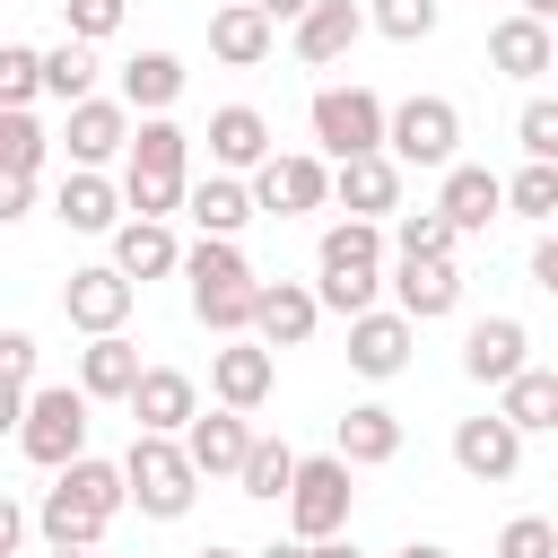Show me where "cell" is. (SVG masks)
<instances>
[{"label":"cell","mask_w":558,"mask_h":558,"mask_svg":"<svg viewBox=\"0 0 558 558\" xmlns=\"http://www.w3.org/2000/svg\"><path fill=\"white\" fill-rule=\"evenodd\" d=\"M174 96H183V61H174V52H131V61H122V105H131L140 122L166 113Z\"/></svg>","instance_id":"cell-30"},{"label":"cell","mask_w":558,"mask_h":558,"mask_svg":"<svg viewBox=\"0 0 558 558\" xmlns=\"http://www.w3.org/2000/svg\"><path fill=\"white\" fill-rule=\"evenodd\" d=\"M131 296H140V288H131L113 262H96V270H70V279H61V314H70L87 340L122 331V323H131Z\"/></svg>","instance_id":"cell-8"},{"label":"cell","mask_w":558,"mask_h":558,"mask_svg":"<svg viewBox=\"0 0 558 558\" xmlns=\"http://www.w3.org/2000/svg\"><path fill=\"white\" fill-rule=\"evenodd\" d=\"M532 279L558 296V235H541V244H532Z\"/></svg>","instance_id":"cell-48"},{"label":"cell","mask_w":558,"mask_h":558,"mask_svg":"<svg viewBox=\"0 0 558 558\" xmlns=\"http://www.w3.org/2000/svg\"><path fill=\"white\" fill-rule=\"evenodd\" d=\"M331 201H340L349 218H375V227H384V218L401 209V166H392L384 148H375V157H349V166H331Z\"/></svg>","instance_id":"cell-18"},{"label":"cell","mask_w":558,"mask_h":558,"mask_svg":"<svg viewBox=\"0 0 558 558\" xmlns=\"http://www.w3.org/2000/svg\"><path fill=\"white\" fill-rule=\"evenodd\" d=\"M17 453L44 462V471H70L87 453V392L78 384H35L26 418H17Z\"/></svg>","instance_id":"cell-4"},{"label":"cell","mask_w":558,"mask_h":558,"mask_svg":"<svg viewBox=\"0 0 558 558\" xmlns=\"http://www.w3.org/2000/svg\"><path fill=\"white\" fill-rule=\"evenodd\" d=\"M270 384H279V349H262V340H227V349H209V392H218V410H262L270 401Z\"/></svg>","instance_id":"cell-9"},{"label":"cell","mask_w":558,"mask_h":558,"mask_svg":"<svg viewBox=\"0 0 558 558\" xmlns=\"http://www.w3.org/2000/svg\"><path fill=\"white\" fill-rule=\"evenodd\" d=\"M192 558H253V549H218V541H209V549H192Z\"/></svg>","instance_id":"cell-55"},{"label":"cell","mask_w":558,"mask_h":558,"mask_svg":"<svg viewBox=\"0 0 558 558\" xmlns=\"http://www.w3.org/2000/svg\"><path fill=\"white\" fill-rule=\"evenodd\" d=\"M183 279H192V296H209V288H244L253 262L235 253V235H201V244H183Z\"/></svg>","instance_id":"cell-33"},{"label":"cell","mask_w":558,"mask_h":558,"mask_svg":"<svg viewBox=\"0 0 558 558\" xmlns=\"http://www.w3.org/2000/svg\"><path fill=\"white\" fill-rule=\"evenodd\" d=\"M453 148H462V113H453V96H410V105H392V131H384V157L392 166H453Z\"/></svg>","instance_id":"cell-6"},{"label":"cell","mask_w":558,"mask_h":558,"mask_svg":"<svg viewBox=\"0 0 558 558\" xmlns=\"http://www.w3.org/2000/svg\"><path fill=\"white\" fill-rule=\"evenodd\" d=\"M122 209H131V201H122V183H113V174H87V166H70V174H61V192H52V218H61V227H78V235H113V227H122Z\"/></svg>","instance_id":"cell-19"},{"label":"cell","mask_w":558,"mask_h":558,"mask_svg":"<svg viewBox=\"0 0 558 558\" xmlns=\"http://www.w3.org/2000/svg\"><path fill=\"white\" fill-rule=\"evenodd\" d=\"M253 9H262V17H270V26H296V17H305V9H314V0H253Z\"/></svg>","instance_id":"cell-49"},{"label":"cell","mask_w":558,"mask_h":558,"mask_svg":"<svg viewBox=\"0 0 558 558\" xmlns=\"http://www.w3.org/2000/svg\"><path fill=\"white\" fill-rule=\"evenodd\" d=\"M514 140H523L532 166H558V96H532V105L514 113Z\"/></svg>","instance_id":"cell-40"},{"label":"cell","mask_w":558,"mask_h":558,"mask_svg":"<svg viewBox=\"0 0 558 558\" xmlns=\"http://www.w3.org/2000/svg\"><path fill=\"white\" fill-rule=\"evenodd\" d=\"M105 523H113V514H96L87 497H70L61 480H52V488H44V506H35V532H44L52 549H96V541H105Z\"/></svg>","instance_id":"cell-29"},{"label":"cell","mask_w":558,"mask_h":558,"mask_svg":"<svg viewBox=\"0 0 558 558\" xmlns=\"http://www.w3.org/2000/svg\"><path fill=\"white\" fill-rule=\"evenodd\" d=\"M453 244H462V235L445 227V209H401V218H392V253H401V262H453Z\"/></svg>","instance_id":"cell-35"},{"label":"cell","mask_w":558,"mask_h":558,"mask_svg":"<svg viewBox=\"0 0 558 558\" xmlns=\"http://www.w3.org/2000/svg\"><path fill=\"white\" fill-rule=\"evenodd\" d=\"M0 384L35 392V331H0Z\"/></svg>","instance_id":"cell-45"},{"label":"cell","mask_w":558,"mask_h":558,"mask_svg":"<svg viewBox=\"0 0 558 558\" xmlns=\"http://www.w3.org/2000/svg\"><path fill=\"white\" fill-rule=\"evenodd\" d=\"M323 323V296L305 279H262V305H253V340L262 349H305Z\"/></svg>","instance_id":"cell-12"},{"label":"cell","mask_w":558,"mask_h":558,"mask_svg":"<svg viewBox=\"0 0 558 558\" xmlns=\"http://www.w3.org/2000/svg\"><path fill=\"white\" fill-rule=\"evenodd\" d=\"M436 209H445V227L453 235H488V218L506 209V174H488V166H445V192H436Z\"/></svg>","instance_id":"cell-20"},{"label":"cell","mask_w":558,"mask_h":558,"mask_svg":"<svg viewBox=\"0 0 558 558\" xmlns=\"http://www.w3.org/2000/svg\"><path fill=\"white\" fill-rule=\"evenodd\" d=\"M183 453H192V471H201V480H235V471H244V453H253L244 410H201V418L183 427Z\"/></svg>","instance_id":"cell-21"},{"label":"cell","mask_w":558,"mask_h":558,"mask_svg":"<svg viewBox=\"0 0 558 558\" xmlns=\"http://www.w3.org/2000/svg\"><path fill=\"white\" fill-rule=\"evenodd\" d=\"M52 558H96V549H52Z\"/></svg>","instance_id":"cell-56"},{"label":"cell","mask_w":558,"mask_h":558,"mask_svg":"<svg viewBox=\"0 0 558 558\" xmlns=\"http://www.w3.org/2000/svg\"><path fill=\"white\" fill-rule=\"evenodd\" d=\"M331 453H340L349 471H375V462H392V453H401V418H392L384 401H357V410L340 418V436H331Z\"/></svg>","instance_id":"cell-28"},{"label":"cell","mask_w":558,"mask_h":558,"mask_svg":"<svg viewBox=\"0 0 558 558\" xmlns=\"http://www.w3.org/2000/svg\"><path fill=\"white\" fill-rule=\"evenodd\" d=\"M52 480H61L70 497H87L96 514H122V506H131V480H122V462H96V453H78V462H70V471H52Z\"/></svg>","instance_id":"cell-36"},{"label":"cell","mask_w":558,"mask_h":558,"mask_svg":"<svg viewBox=\"0 0 558 558\" xmlns=\"http://www.w3.org/2000/svg\"><path fill=\"white\" fill-rule=\"evenodd\" d=\"M122 9L131 0H61V26H70V44H105L122 26Z\"/></svg>","instance_id":"cell-44"},{"label":"cell","mask_w":558,"mask_h":558,"mask_svg":"<svg viewBox=\"0 0 558 558\" xmlns=\"http://www.w3.org/2000/svg\"><path fill=\"white\" fill-rule=\"evenodd\" d=\"M506 209H514V218H558V166H523V174L506 183Z\"/></svg>","instance_id":"cell-42"},{"label":"cell","mask_w":558,"mask_h":558,"mask_svg":"<svg viewBox=\"0 0 558 558\" xmlns=\"http://www.w3.org/2000/svg\"><path fill=\"white\" fill-rule=\"evenodd\" d=\"M384 227L375 218H331L323 227V244H314V270H384Z\"/></svg>","instance_id":"cell-31"},{"label":"cell","mask_w":558,"mask_h":558,"mask_svg":"<svg viewBox=\"0 0 558 558\" xmlns=\"http://www.w3.org/2000/svg\"><path fill=\"white\" fill-rule=\"evenodd\" d=\"M183 192H192V131L148 113L131 131V157H122V201H131V218H174Z\"/></svg>","instance_id":"cell-1"},{"label":"cell","mask_w":558,"mask_h":558,"mask_svg":"<svg viewBox=\"0 0 558 558\" xmlns=\"http://www.w3.org/2000/svg\"><path fill=\"white\" fill-rule=\"evenodd\" d=\"M183 218H192L201 235H244V218H253V183H244V174H201V183L183 192Z\"/></svg>","instance_id":"cell-26"},{"label":"cell","mask_w":558,"mask_h":558,"mask_svg":"<svg viewBox=\"0 0 558 558\" xmlns=\"http://www.w3.org/2000/svg\"><path fill=\"white\" fill-rule=\"evenodd\" d=\"M296 462H305V453H288L279 436H253V453H244L235 488H244V497H262V506H279V497L296 488Z\"/></svg>","instance_id":"cell-34"},{"label":"cell","mask_w":558,"mask_h":558,"mask_svg":"<svg viewBox=\"0 0 558 558\" xmlns=\"http://www.w3.org/2000/svg\"><path fill=\"white\" fill-rule=\"evenodd\" d=\"M44 166V122L35 113H0V174H35Z\"/></svg>","instance_id":"cell-41"},{"label":"cell","mask_w":558,"mask_h":558,"mask_svg":"<svg viewBox=\"0 0 558 558\" xmlns=\"http://www.w3.org/2000/svg\"><path fill=\"white\" fill-rule=\"evenodd\" d=\"M314 558H366L357 541H314Z\"/></svg>","instance_id":"cell-52"},{"label":"cell","mask_w":558,"mask_h":558,"mask_svg":"<svg viewBox=\"0 0 558 558\" xmlns=\"http://www.w3.org/2000/svg\"><path fill=\"white\" fill-rule=\"evenodd\" d=\"M26 201H35V174H0V227H17Z\"/></svg>","instance_id":"cell-46"},{"label":"cell","mask_w":558,"mask_h":558,"mask_svg":"<svg viewBox=\"0 0 558 558\" xmlns=\"http://www.w3.org/2000/svg\"><path fill=\"white\" fill-rule=\"evenodd\" d=\"M523 349H532V331H523L514 314H488V323H471V331H462V375H471V384H497V392H506V384H514V375L532 366Z\"/></svg>","instance_id":"cell-14"},{"label":"cell","mask_w":558,"mask_h":558,"mask_svg":"<svg viewBox=\"0 0 558 558\" xmlns=\"http://www.w3.org/2000/svg\"><path fill=\"white\" fill-rule=\"evenodd\" d=\"M140 375H148V366H140V349H131L122 331H105V340L78 349V392H87V401H131Z\"/></svg>","instance_id":"cell-27"},{"label":"cell","mask_w":558,"mask_h":558,"mask_svg":"<svg viewBox=\"0 0 558 558\" xmlns=\"http://www.w3.org/2000/svg\"><path fill=\"white\" fill-rule=\"evenodd\" d=\"M113 270H122L131 288H148V279H166V270H183L174 227H166V218H122V227H113Z\"/></svg>","instance_id":"cell-23"},{"label":"cell","mask_w":558,"mask_h":558,"mask_svg":"<svg viewBox=\"0 0 558 558\" xmlns=\"http://www.w3.org/2000/svg\"><path fill=\"white\" fill-rule=\"evenodd\" d=\"M131 105L122 96H87V105H70V122H61V148H70V166H87V174H105L113 157H131Z\"/></svg>","instance_id":"cell-7"},{"label":"cell","mask_w":558,"mask_h":558,"mask_svg":"<svg viewBox=\"0 0 558 558\" xmlns=\"http://www.w3.org/2000/svg\"><path fill=\"white\" fill-rule=\"evenodd\" d=\"M436 17H445V0H366V26L392 35V44H427Z\"/></svg>","instance_id":"cell-38"},{"label":"cell","mask_w":558,"mask_h":558,"mask_svg":"<svg viewBox=\"0 0 558 558\" xmlns=\"http://www.w3.org/2000/svg\"><path fill=\"white\" fill-rule=\"evenodd\" d=\"M410 340H418V323H410L401 305H375V314L349 323V366H357L366 384H384V375L410 366Z\"/></svg>","instance_id":"cell-13"},{"label":"cell","mask_w":558,"mask_h":558,"mask_svg":"<svg viewBox=\"0 0 558 558\" xmlns=\"http://www.w3.org/2000/svg\"><path fill=\"white\" fill-rule=\"evenodd\" d=\"M497 558H558V523L549 514H514L497 532Z\"/></svg>","instance_id":"cell-43"},{"label":"cell","mask_w":558,"mask_h":558,"mask_svg":"<svg viewBox=\"0 0 558 558\" xmlns=\"http://www.w3.org/2000/svg\"><path fill=\"white\" fill-rule=\"evenodd\" d=\"M488 61L506 70V78H541V70H558V26H541V17H497L488 26Z\"/></svg>","instance_id":"cell-24"},{"label":"cell","mask_w":558,"mask_h":558,"mask_svg":"<svg viewBox=\"0 0 558 558\" xmlns=\"http://www.w3.org/2000/svg\"><path fill=\"white\" fill-rule=\"evenodd\" d=\"M122 480H131V506H140V514H157V523L192 514V497H201V471H192L183 436H131Z\"/></svg>","instance_id":"cell-2"},{"label":"cell","mask_w":558,"mask_h":558,"mask_svg":"<svg viewBox=\"0 0 558 558\" xmlns=\"http://www.w3.org/2000/svg\"><path fill=\"white\" fill-rule=\"evenodd\" d=\"M17 418H26V392H9V384H0V436H17Z\"/></svg>","instance_id":"cell-50"},{"label":"cell","mask_w":558,"mask_h":558,"mask_svg":"<svg viewBox=\"0 0 558 558\" xmlns=\"http://www.w3.org/2000/svg\"><path fill=\"white\" fill-rule=\"evenodd\" d=\"M366 35V0H314L296 26H288V44H296V61H314V70H331V61H349V44Z\"/></svg>","instance_id":"cell-16"},{"label":"cell","mask_w":558,"mask_h":558,"mask_svg":"<svg viewBox=\"0 0 558 558\" xmlns=\"http://www.w3.org/2000/svg\"><path fill=\"white\" fill-rule=\"evenodd\" d=\"M270 44H279V26H270L253 0H218V9H209V52H218L227 70H262Z\"/></svg>","instance_id":"cell-22"},{"label":"cell","mask_w":558,"mask_h":558,"mask_svg":"<svg viewBox=\"0 0 558 558\" xmlns=\"http://www.w3.org/2000/svg\"><path fill=\"white\" fill-rule=\"evenodd\" d=\"M279 148H270V122L253 113V105H218L209 113V166L218 174H262Z\"/></svg>","instance_id":"cell-17"},{"label":"cell","mask_w":558,"mask_h":558,"mask_svg":"<svg viewBox=\"0 0 558 558\" xmlns=\"http://www.w3.org/2000/svg\"><path fill=\"white\" fill-rule=\"evenodd\" d=\"M523 17H541V26H558V0H523Z\"/></svg>","instance_id":"cell-54"},{"label":"cell","mask_w":558,"mask_h":558,"mask_svg":"<svg viewBox=\"0 0 558 558\" xmlns=\"http://www.w3.org/2000/svg\"><path fill=\"white\" fill-rule=\"evenodd\" d=\"M349 462L340 453H305L296 462V488H288V532L296 541H340L349 532Z\"/></svg>","instance_id":"cell-5"},{"label":"cell","mask_w":558,"mask_h":558,"mask_svg":"<svg viewBox=\"0 0 558 558\" xmlns=\"http://www.w3.org/2000/svg\"><path fill=\"white\" fill-rule=\"evenodd\" d=\"M497 410H506L523 436H549V427H558V366H523V375L497 392Z\"/></svg>","instance_id":"cell-32"},{"label":"cell","mask_w":558,"mask_h":558,"mask_svg":"<svg viewBox=\"0 0 558 558\" xmlns=\"http://www.w3.org/2000/svg\"><path fill=\"white\" fill-rule=\"evenodd\" d=\"M44 96L87 105V96H96V44H52V52H44Z\"/></svg>","instance_id":"cell-37"},{"label":"cell","mask_w":558,"mask_h":558,"mask_svg":"<svg viewBox=\"0 0 558 558\" xmlns=\"http://www.w3.org/2000/svg\"><path fill=\"white\" fill-rule=\"evenodd\" d=\"M392 305L410 323H445L462 305V270L453 262H392Z\"/></svg>","instance_id":"cell-25"},{"label":"cell","mask_w":558,"mask_h":558,"mask_svg":"<svg viewBox=\"0 0 558 558\" xmlns=\"http://www.w3.org/2000/svg\"><path fill=\"white\" fill-rule=\"evenodd\" d=\"M26 523H35V514H26L17 497H0V558H17V549H26Z\"/></svg>","instance_id":"cell-47"},{"label":"cell","mask_w":558,"mask_h":558,"mask_svg":"<svg viewBox=\"0 0 558 558\" xmlns=\"http://www.w3.org/2000/svg\"><path fill=\"white\" fill-rule=\"evenodd\" d=\"M453 462L471 471V480H514L523 471V427L506 418V410H480V418H453Z\"/></svg>","instance_id":"cell-10"},{"label":"cell","mask_w":558,"mask_h":558,"mask_svg":"<svg viewBox=\"0 0 558 558\" xmlns=\"http://www.w3.org/2000/svg\"><path fill=\"white\" fill-rule=\"evenodd\" d=\"M392 558H453V549H436V541H410V549H392Z\"/></svg>","instance_id":"cell-53"},{"label":"cell","mask_w":558,"mask_h":558,"mask_svg":"<svg viewBox=\"0 0 558 558\" xmlns=\"http://www.w3.org/2000/svg\"><path fill=\"white\" fill-rule=\"evenodd\" d=\"M44 96V52L35 44H0V113H26Z\"/></svg>","instance_id":"cell-39"},{"label":"cell","mask_w":558,"mask_h":558,"mask_svg":"<svg viewBox=\"0 0 558 558\" xmlns=\"http://www.w3.org/2000/svg\"><path fill=\"white\" fill-rule=\"evenodd\" d=\"M253 558H314V541H296V532H288V541H270V549H253Z\"/></svg>","instance_id":"cell-51"},{"label":"cell","mask_w":558,"mask_h":558,"mask_svg":"<svg viewBox=\"0 0 558 558\" xmlns=\"http://www.w3.org/2000/svg\"><path fill=\"white\" fill-rule=\"evenodd\" d=\"M305 122H314L323 157H331V166H349V157H375V148H384V131H392V105H384L375 87H314Z\"/></svg>","instance_id":"cell-3"},{"label":"cell","mask_w":558,"mask_h":558,"mask_svg":"<svg viewBox=\"0 0 558 558\" xmlns=\"http://www.w3.org/2000/svg\"><path fill=\"white\" fill-rule=\"evenodd\" d=\"M323 201H331V166L323 157H270L253 174V209H270V218H305Z\"/></svg>","instance_id":"cell-11"},{"label":"cell","mask_w":558,"mask_h":558,"mask_svg":"<svg viewBox=\"0 0 558 558\" xmlns=\"http://www.w3.org/2000/svg\"><path fill=\"white\" fill-rule=\"evenodd\" d=\"M131 418H140V436H183V427L201 418V384H192L183 366H148V375L131 384Z\"/></svg>","instance_id":"cell-15"}]
</instances>
